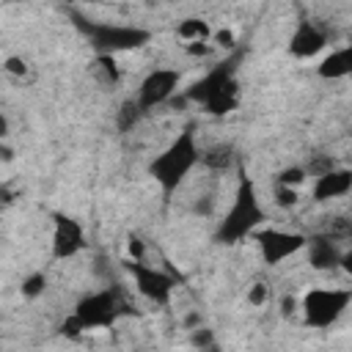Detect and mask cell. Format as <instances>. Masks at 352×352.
I'll list each match as a JSON object with an SVG mask.
<instances>
[{"instance_id":"cb8c5ba5","label":"cell","mask_w":352,"mask_h":352,"mask_svg":"<svg viewBox=\"0 0 352 352\" xmlns=\"http://www.w3.org/2000/svg\"><path fill=\"white\" fill-rule=\"evenodd\" d=\"M11 160H14V148L6 140H0V162H11Z\"/></svg>"},{"instance_id":"44dd1931","label":"cell","mask_w":352,"mask_h":352,"mask_svg":"<svg viewBox=\"0 0 352 352\" xmlns=\"http://www.w3.org/2000/svg\"><path fill=\"white\" fill-rule=\"evenodd\" d=\"M3 72L11 74V77H25V74H28V60L19 58V55H8V58L3 60Z\"/></svg>"},{"instance_id":"603a6c76","label":"cell","mask_w":352,"mask_h":352,"mask_svg":"<svg viewBox=\"0 0 352 352\" xmlns=\"http://www.w3.org/2000/svg\"><path fill=\"white\" fill-rule=\"evenodd\" d=\"M278 305H280V314H283V316H294V314H297V305H300V297H294V294H283Z\"/></svg>"},{"instance_id":"d6986e66","label":"cell","mask_w":352,"mask_h":352,"mask_svg":"<svg viewBox=\"0 0 352 352\" xmlns=\"http://www.w3.org/2000/svg\"><path fill=\"white\" fill-rule=\"evenodd\" d=\"M275 204L280 206V209H294L297 204H300V190H294V187H283V184H275Z\"/></svg>"},{"instance_id":"7a4b0ae2","label":"cell","mask_w":352,"mask_h":352,"mask_svg":"<svg viewBox=\"0 0 352 352\" xmlns=\"http://www.w3.org/2000/svg\"><path fill=\"white\" fill-rule=\"evenodd\" d=\"M267 223V209L256 192V184L248 173L239 176L236 192L231 198V206L226 209V214L220 217L217 226V242L223 245H236L253 236L256 228H261Z\"/></svg>"},{"instance_id":"52a82bcc","label":"cell","mask_w":352,"mask_h":352,"mask_svg":"<svg viewBox=\"0 0 352 352\" xmlns=\"http://www.w3.org/2000/svg\"><path fill=\"white\" fill-rule=\"evenodd\" d=\"M261 253L264 267H280L286 258H294L297 253H302L308 234L294 231V228H275V226H261L253 231L250 236Z\"/></svg>"},{"instance_id":"8992f818","label":"cell","mask_w":352,"mask_h":352,"mask_svg":"<svg viewBox=\"0 0 352 352\" xmlns=\"http://www.w3.org/2000/svg\"><path fill=\"white\" fill-rule=\"evenodd\" d=\"M124 314V300L116 289H96L88 292L77 305H74V319L77 324L85 330H107L118 322V316Z\"/></svg>"},{"instance_id":"d4e9b609","label":"cell","mask_w":352,"mask_h":352,"mask_svg":"<svg viewBox=\"0 0 352 352\" xmlns=\"http://www.w3.org/2000/svg\"><path fill=\"white\" fill-rule=\"evenodd\" d=\"M6 138H8V118L0 116V140H6Z\"/></svg>"},{"instance_id":"ffe728a7","label":"cell","mask_w":352,"mask_h":352,"mask_svg":"<svg viewBox=\"0 0 352 352\" xmlns=\"http://www.w3.org/2000/svg\"><path fill=\"white\" fill-rule=\"evenodd\" d=\"M126 256H129V261H146L148 245H146L138 234H129V236H126Z\"/></svg>"},{"instance_id":"3957f363","label":"cell","mask_w":352,"mask_h":352,"mask_svg":"<svg viewBox=\"0 0 352 352\" xmlns=\"http://www.w3.org/2000/svg\"><path fill=\"white\" fill-rule=\"evenodd\" d=\"M236 60L226 58L223 63L212 66L201 80H195L182 96L187 102L201 104L212 116H228L239 107V82H236Z\"/></svg>"},{"instance_id":"5bb4252c","label":"cell","mask_w":352,"mask_h":352,"mask_svg":"<svg viewBox=\"0 0 352 352\" xmlns=\"http://www.w3.org/2000/svg\"><path fill=\"white\" fill-rule=\"evenodd\" d=\"M352 72V47L341 44V47H330V52L322 58V63L316 66V74L322 80H346Z\"/></svg>"},{"instance_id":"ac0fdd59","label":"cell","mask_w":352,"mask_h":352,"mask_svg":"<svg viewBox=\"0 0 352 352\" xmlns=\"http://www.w3.org/2000/svg\"><path fill=\"white\" fill-rule=\"evenodd\" d=\"M245 300H248L250 308H264L272 300V286L267 280H253L245 292Z\"/></svg>"},{"instance_id":"ba28073f","label":"cell","mask_w":352,"mask_h":352,"mask_svg":"<svg viewBox=\"0 0 352 352\" xmlns=\"http://www.w3.org/2000/svg\"><path fill=\"white\" fill-rule=\"evenodd\" d=\"M179 82H182V72L179 69H170V66H157L151 69L140 85H138V94H135V104L140 113H151L162 104H168L176 91H179Z\"/></svg>"},{"instance_id":"2e32d148","label":"cell","mask_w":352,"mask_h":352,"mask_svg":"<svg viewBox=\"0 0 352 352\" xmlns=\"http://www.w3.org/2000/svg\"><path fill=\"white\" fill-rule=\"evenodd\" d=\"M47 272L44 270H33V272H28L25 278H22V286H19V292H22V297L25 300H38L44 292H47Z\"/></svg>"},{"instance_id":"8fae6325","label":"cell","mask_w":352,"mask_h":352,"mask_svg":"<svg viewBox=\"0 0 352 352\" xmlns=\"http://www.w3.org/2000/svg\"><path fill=\"white\" fill-rule=\"evenodd\" d=\"M327 47H330V30L316 19H300L289 38V52L302 60L324 52Z\"/></svg>"},{"instance_id":"6da1fadb","label":"cell","mask_w":352,"mask_h":352,"mask_svg":"<svg viewBox=\"0 0 352 352\" xmlns=\"http://www.w3.org/2000/svg\"><path fill=\"white\" fill-rule=\"evenodd\" d=\"M201 165V143L195 135V126H184L151 162H148V173L154 176V182L160 184L162 195L170 198L187 179L190 173Z\"/></svg>"},{"instance_id":"9a60e30c","label":"cell","mask_w":352,"mask_h":352,"mask_svg":"<svg viewBox=\"0 0 352 352\" xmlns=\"http://www.w3.org/2000/svg\"><path fill=\"white\" fill-rule=\"evenodd\" d=\"M176 38L182 44H192V41H209L212 38V25L204 16H184L176 25Z\"/></svg>"},{"instance_id":"5b68a950","label":"cell","mask_w":352,"mask_h":352,"mask_svg":"<svg viewBox=\"0 0 352 352\" xmlns=\"http://www.w3.org/2000/svg\"><path fill=\"white\" fill-rule=\"evenodd\" d=\"M85 36L96 55H118V52H132L140 50L151 41V33L138 25H124V22H88Z\"/></svg>"},{"instance_id":"9c48e42d","label":"cell","mask_w":352,"mask_h":352,"mask_svg":"<svg viewBox=\"0 0 352 352\" xmlns=\"http://www.w3.org/2000/svg\"><path fill=\"white\" fill-rule=\"evenodd\" d=\"M126 270L135 280V289L140 297H146L154 305H168L173 300L176 292V275H170L168 270L157 267V264H146V261H126Z\"/></svg>"},{"instance_id":"7c38bea8","label":"cell","mask_w":352,"mask_h":352,"mask_svg":"<svg viewBox=\"0 0 352 352\" xmlns=\"http://www.w3.org/2000/svg\"><path fill=\"white\" fill-rule=\"evenodd\" d=\"M344 236H336L330 231L324 234H316V236H308L305 239V256H308V267L311 270H319V272H330V270H338L341 264V256H344V245H338Z\"/></svg>"},{"instance_id":"7402d4cb","label":"cell","mask_w":352,"mask_h":352,"mask_svg":"<svg viewBox=\"0 0 352 352\" xmlns=\"http://www.w3.org/2000/svg\"><path fill=\"white\" fill-rule=\"evenodd\" d=\"M214 47H223V50H234L236 47V36H234V30H228V28H220V30H212V38H209Z\"/></svg>"},{"instance_id":"277c9868","label":"cell","mask_w":352,"mask_h":352,"mask_svg":"<svg viewBox=\"0 0 352 352\" xmlns=\"http://www.w3.org/2000/svg\"><path fill=\"white\" fill-rule=\"evenodd\" d=\"M352 305V289L349 286H314L300 297L297 311L302 314V322L314 330H330L341 322V316Z\"/></svg>"},{"instance_id":"30bf717a","label":"cell","mask_w":352,"mask_h":352,"mask_svg":"<svg viewBox=\"0 0 352 352\" xmlns=\"http://www.w3.org/2000/svg\"><path fill=\"white\" fill-rule=\"evenodd\" d=\"M85 248H88L85 226L69 214H55V220H52V258L69 261V258L80 256Z\"/></svg>"},{"instance_id":"4fadbf2b","label":"cell","mask_w":352,"mask_h":352,"mask_svg":"<svg viewBox=\"0 0 352 352\" xmlns=\"http://www.w3.org/2000/svg\"><path fill=\"white\" fill-rule=\"evenodd\" d=\"M352 190V170L349 168H338V165H330L327 170L316 173L314 182H311V201L316 204H327V201H338V198H346Z\"/></svg>"},{"instance_id":"e0dca14e","label":"cell","mask_w":352,"mask_h":352,"mask_svg":"<svg viewBox=\"0 0 352 352\" xmlns=\"http://www.w3.org/2000/svg\"><path fill=\"white\" fill-rule=\"evenodd\" d=\"M275 184L302 190V187L308 184V170H305V165H286V168L275 176Z\"/></svg>"}]
</instances>
